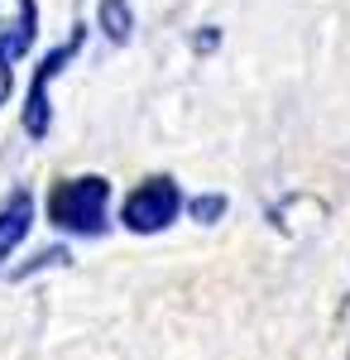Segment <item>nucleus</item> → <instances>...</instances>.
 Returning <instances> with one entry per match:
<instances>
[{"label":"nucleus","mask_w":350,"mask_h":360,"mask_svg":"<svg viewBox=\"0 0 350 360\" xmlns=\"http://www.w3.org/2000/svg\"><path fill=\"white\" fill-rule=\"evenodd\" d=\"M48 221L67 236H101L106 231V207H110V183L101 173H77L58 178L48 188Z\"/></svg>","instance_id":"nucleus-1"},{"label":"nucleus","mask_w":350,"mask_h":360,"mask_svg":"<svg viewBox=\"0 0 350 360\" xmlns=\"http://www.w3.org/2000/svg\"><path fill=\"white\" fill-rule=\"evenodd\" d=\"M82 44H86V25H72V34L44 53V63L34 68V82H29V96H25V135L29 139H44L48 135V125H53V106H48V86L53 77L82 53Z\"/></svg>","instance_id":"nucleus-2"},{"label":"nucleus","mask_w":350,"mask_h":360,"mask_svg":"<svg viewBox=\"0 0 350 360\" xmlns=\"http://www.w3.org/2000/svg\"><path fill=\"white\" fill-rule=\"evenodd\" d=\"M178 212H183L178 183H173L168 173H154V178H144L135 193L125 197L120 221H125V231H135V236H154V231H163V226H173Z\"/></svg>","instance_id":"nucleus-3"},{"label":"nucleus","mask_w":350,"mask_h":360,"mask_svg":"<svg viewBox=\"0 0 350 360\" xmlns=\"http://www.w3.org/2000/svg\"><path fill=\"white\" fill-rule=\"evenodd\" d=\"M39 39V5L34 0H0V53L25 58Z\"/></svg>","instance_id":"nucleus-4"},{"label":"nucleus","mask_w":350,"mask_h":360,"mask_svg":"<svg viewBox=\"0 0 350 360\" xmlns=\"http://www.w3.org/2000/svg\"><path fill=\"white\" fill-rule=\"evenodd\" d=\"M29 226H34V197L25 188H15V193L0 202V264L20 250V240L29 236Z\"/></svg>","instance_id":"nucleus-5"},{"label":"nucleus","mask_w":350,"mask_h":360,"mask_svg":"<svg viewBox=\"0 0 350 360\" xmlns=\"http://www.w3.org/2000/svg\"><path fill=\"white\" fill-rule=\"evenodd\" d=\"M96 25H101V34H106L110 44H125L130 29H135V15H130L125 0H101L96 5Z\"/></svg>","instance_id":"nucleus-6"},{"label":"nucleus","mask_w":350,"mask_h":360,"mask_svg":"<svg viewBox=\"0 0 350 360\" xmlns=\"http://www.w3.org/2000/svg\"><path fill=\"white\" fill-rule=\"evenodd\" d=\"M221 212H226V197H197V202H192V217H197V221H216V217H221Z\"/></svg>","instance_id":"nucleus-7"},{"label":"nucleus","mask_w":350,"mask_h":360,"mask_svg":"<svg viewBox=\"0 0 350 360\" xmlns=\"http://www.w3.org/2000/svg\"><path fill=\"white\" fill-rule=\"evenodd\" d=\"M10 91H15V68H10V58L0 53V106L10 101Z\"/></svg>","instance_id":"nucleus-8"},{"label":"nucleus","mask_w":350,"mask_h":360,"mask_svg":"<svg viewBox=\"0 0 350 360\" xmlns=\"http://www.w3.org/2000/svg\"><path fill=\"white\" fill-rule=\"evenodd\" d=\"M216 39H221V34H216V29H207V34H197V39H192V49H197V53H212Z\"/></svg>","instance_id":"nucleus-9"}]
</instances>
